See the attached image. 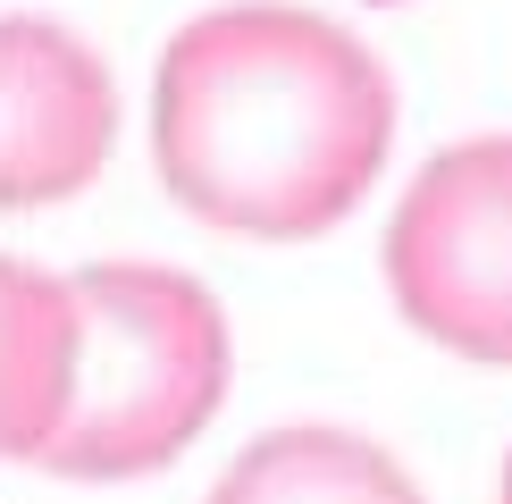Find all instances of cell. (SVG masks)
<instances>
[{
    "label": "cell",
    "mask_w": 512,
    "mask_h": 504,
    "mask_svg": "<svg viewBox=\"0 0 512 504\" xmlns=\"http://www.w3.org/2000/svg\"><path fill=\"white\" fill-rule=\"evenodd\" d=\"M504 504H512V462H504Z\"/></svg>",
    "instance_id": "obj_7"
},
{
    "label": "cell",
    "mask_w": 512,
    "mask_h": 504,
    "mask_svg": "<svg viewBox=\"0 0 512 504\" xmlns=\"http://www.w3.org/2000/svg\"><path fill=\"white\" fill-rule=\"evenodd\" d=\"M387 294L429 345L512 370V135L454 143L403 185Z\"/></svg>",
    "instance_id": "obj_3"
},
{
    "label": "cell",
    "mask_w": 512,
    "mask_h": 504,
    "mask_svg": "<svg viewBox=\"0 0 512 504\" xmlns=\"http://www.w3.org/2000/svg\"><path fill=\"white\" fill-rule=\"evenodd\" d=\"M84 353V294L76 278L9 261L0 269V437L17 462H42L76 404Z\"/></svg>",
    "instance_id": "obj_5"
},
{
    "label": "cell",
    "mask_w": 512,
    "mask_h": 504,
    "mask_svg": "<svg viewBox=\"0 0 512 504\" xmlns=\"http://www.w3.org/2000/svg\"><path fill=\"white\" fill-rule=\"evenodd\" d=\"M395 143V84L336 17L244 0L160 51V185L219 236L294 244L370 194Z\"/></svg>",
    "instance_id": "obj_1"
},
{
    "label": "cell",
    "mask_w": 512,
    "mask_h": 504,
    "mask_svg": "<svg viewBox=\"0 0 512 504\" xmlns=\"http://www.w3.org/2000/svg\"><path fill=\"white\" fill-rule=\"evenodd\" d=\"M84 353L76 404L42 471L59 479H143L210 429L227 395V320L202 278L152 261H101L76 278Z\"/></svg>",
    "instance_id": "obj_2"
},
{
    "label": "cell",
    "mask_w": 512,
    "mask_h": 504,
    "mask_svg": "<svg viewBox=\"0 0 512 504\" xmlns=\"http://www.w3.org/2000/svg\"><path fill=\"white\" fill-rule=\"evenodd\" d=\"M118 143V93L93 42L51 17L0 26V194L17 210L68 202Z\"/></svg>",
    "instance_id": "obj_4"
},
{
    "label": "cell",
    "mask_w": 512,
    "mask_h": 504,
    "mask_svg": "<svg viewBox=\"0 0 512 504\" xmlns=\"http://www.w3.org/2000/svg\"><path fill=\"white\" fill-rule=\"evenodd\" d=\"M210 504H420V488L353 429H269L219 471Z\"/></svg>",
    "instance_id": "obj_6"
}]
</instances>
